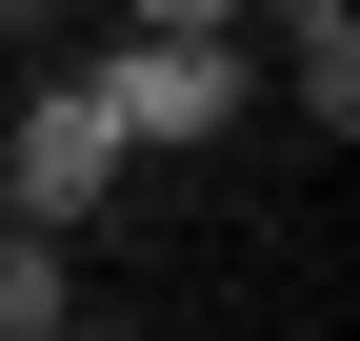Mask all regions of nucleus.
Listing matches in <instances>:
<instances>
[{
    "instance_id": "f257e3e1",
    "label": "nucleus",
    "mask_w": 360,
    "mask_h": 341,
    "mask_svg": "<svg viewBox=\"0 0 360 341\" xmlns=\"http://www.w3.org/2000/svg\"><path fill=\"white\" fill-rule=\"evenodd\" d=\"M120 181H141V141H120V120L80 101V80H40V101L0 120V221H60V241H80Z\"/></svg>"
},
{
    "instance_id": "f03ea898",
    "label": "nucleus",
    "mask_w": 360,
    "mask_h": 341,
    "mask_svg": "<svg viewBox=\"0 0 360 341\" xmlns=\"http://www.w3.org/2000/svg\"><path fill=\"white\" fill-rule=\"evenodd\" d=\"M80 101H101L120 141H160V161H180V141H220V120H240V20H220V40H160V20H120V61L80 80Z\"/></svg>"
},
{
    "instance_id": "7ed1b4c3",
    "label": "nucleus",
    "mask_w": 360,
    "mask_h": 341,
    "mask_svg": "<svg viewBox=\"0 0 360 341\" xmlns=\"http://www.w3.org/2000/svg\"><path fill=\"white\" fill-rule=\"evenodd\" d=\"M40 321H80V241L60 221H0V341H40Z\"/></svg>"
},
{
    "instance_id": "20e7f679",
    "label": "nucleus",
    "mask_w": 360,
    "mask_h": 341,
    "mask_svg": "<svg viewBox=\"0 0 360 341\" xmlns=\"http://www.w3.org/2000/svg\"><path fill=\"white\" fill-rule=\"evenodd\" d=\"M120 20H160V40H220V20H240V0H120Z\"/></svg>"
},
{
    "instance_id": "39448f33",
    "label": "nucleus",
    "mask_w": 360,
    "mask_h": 341,
    "mask_svg": "<svg viewBox=\"0 0 360 341\" xmlns=\"http://www.w3.org/2000/svg\"><path fill=\"white\" fill-rule=\"evenodd\" d=\"M40 341H101V321H40Z\"/></svg>"
},
{
    "instance_id": "423d86ee",
    "label": "nucleus",
    "mask_w": 360,
    "mask_h": 341,
    "mask_svg": "<svg viewBox=\"0 0 360 341\" xmlns=\"http://www.w3.org/2000/svg\"><path fill=\"white\" fill-rule=\"evenodd\" d=\"M0 20H40V0H0Z\"/></svg>"
}]
</instances>
